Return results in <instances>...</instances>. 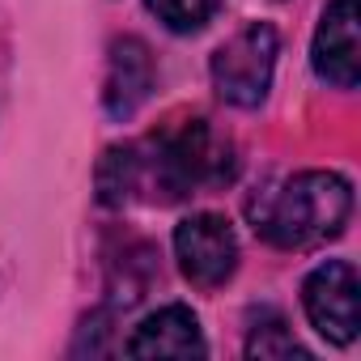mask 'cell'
Returning <instances> with one entry per match:
<instances>
[{"label":"cell","instance_id":"1","mask_svg":"<svg viewBox=\"0 0 361 361\" xmlns=\"http://www.w3.org/2000/svg\"><path fill=\"white\" fill-rule=\"evenodd\" d=\"M255 234L281 251H310L336 238L353 217V183L336 170H302L247 204Z\"/></svg>","mask_w":361,"mask_h":361},{"label":"cell","instance_id":"2","mask_svg":"<svg viewBox=\"0 0 361 361\" xmlns=\"http://www.w3.org/2000/svg\"><path fill=\"white\" fill-rule=\"evenodd\" d=\"M145 161V192L149 200H188L213 188H226L238 157L226 136L209 128V119H188L178 128H166L153 136V145H140Z\"/></svg>","mask_w":361,"mask_h":361},{"label":"cell","instance_id":"3","mask_svg":"<svg viewBox=\"0 0 361 361\" xmlns=\"http://www.w3.org/2000/svg\"><path fill=\"white\" fill-rule=\"evenodd\" d=\"M276 51H281V39L268 22H247L234 39H226L217 51H213V85L217 94L230 102V106H259L268 98V85H272V73H276Z\"/></svg>","mask_w":361,"mask_h":361},{"label":"cell","instance_id":"4","mask_svg":"<svg viewBox=\"0 0 361 361\" xmlns=\"http://www.w3.org/2000/svg\"><path fill=\"white\" fill-rule=\"evenodd\" d=\"M174 259L196 289H221L238 268V234L221 213H192L174 230Z\"/></svg>","mask_w":361,"mask_h":361},{"label":"cell","instance_id":"5","mask_svg":"<svg viewBox=\"0 0 361 361\" xmlns=\"http://www.w3.org/2000/svg\"><path fill=\"white\" fill-rule=\"evenodd\" d=\"M357 293H361V281H357V268L348 259H327L306 276L302 306H306L310 327L327 344H353L357 340V327H361Z\"/></svg>","mask_w":361,"mask_h":361},{"label":"cell","instance_id":"6","mask_svg":"<svg viewBox=\"0 0 361 361\" xmlns=\"http://www.w3.org/2000/svg\"><path fill=\"white\" fill-rule=\"evenodd\" d=\"M310 64L336 90L357 85V77H361V9H357V0H327L319 30H314Z\"/></svg>","mask_w":361,"mask_h":361},{"label":"cell","instance_id":"7","mask_svg":"<svg viewBox=\"0 0 361 361\" xmlns=\"http://www.w3.org/2000/svg\"><path fill=\"white\" fill-rule=\"evenodd\" d=\"M153 94V56L140 39H115L111 60H106V85H102V106L111 119H132Z\"/></svg>","mask_w":361,"mask_h":361},{"label":"cell","instance_id":"8","mask_svg":"<svg viewBox=\"0 0 361 361\" xmlns=\"http://www.w3.org/2000/svg\"><path fill=\"white\" fill-rule=\"evenodd\" d=\"M200 319L188 306H161L153 310L128 340V357H204Z\"/></svg>","mask_w":361,"mask_h":361},{"label":"cell","instance_id":"9","mask_svg":"<svg viewBox=\"0 0 361 361\" xmlns=\"http://www.w3.org/2000/svg\"><path fill=\"white\" fill-rule=\"evenodd\" d=\"M145 192V161H140V145H115L102 153L98 161V200L111 209H123L132 200H140Z\"/></svg>","mask_w":361,"mask_h":361},{"label":"cell","instance_id":"10","mask_svg":"<svg viewBox=\"0 0 361 361\" xmlns=\"http://www.w3.org/2000/svg\"><path fill=\"white\" fill-rule=\"evenodd\" d=\"M145 5H149V13L166 30H174V35H196V30H204L217 18L221 0H145Z\"/></svg>","mask_w":361,"mask_h":361},{"label":"cell","instance_id":"11","mask_svg":"<svg viewBox=\"0 0 361 361\" xmlns=\"http://www.w3.org/2000/svg\"><path fill=\"white\" fill-rule=\"evenodd\" d=\"M247 357H306V348L289 336L285 319L268 314V323H255V331L247 340Z\"/></svg>","mask_w":361,"mask_h":361}]
</instances>
